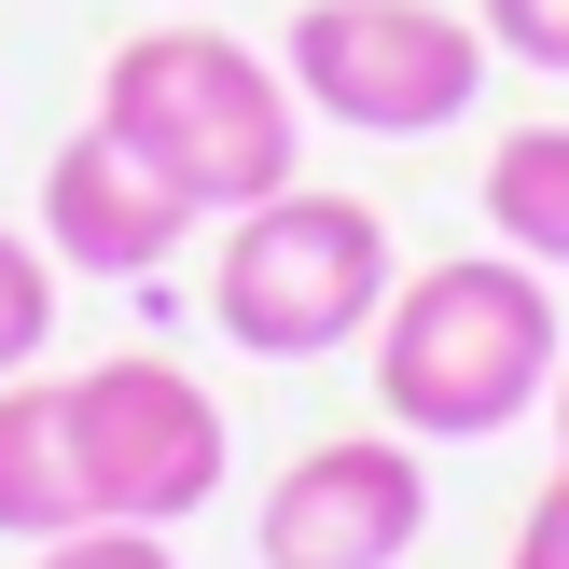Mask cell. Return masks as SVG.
<instances>
[{
  "label": "cell",
  "mask_w": 569,
  "mask_h": 569,
  "mask_svg": "<svg viewBox=\"0 0 569 569\" xmlns=\"http://www.w3.org/2000/svg\"><path fill=\"white\" fill-rule=\"evenodd\" d=\"M361 376H376V417L417 445H500L515 417L556 403V361H569V320H556V278L528 250H445V264L389 278L376 333H361Z\"/></svg>",
  "instance_id": "6da1fadb"
},
{
  "label": "cell",
  "mask_w": 569,
  "mask_h": 569,
  "mask_svg": "<svg viewBox=\"0 0 569 569\" xmlns=\"http://www.w3.org/2000/svg\"><path fill=\"white\" fill-rule=\"evenodd\" d=\"M98 126L126 139L194 222L264 209V194L306 167V98H292V70L250 56V42H222V28H139V42H111Z\"/></svg>",
  "instance_id": "7a4b0ae2"
},
{
  "label": "cell",
  "mask_w": 569,
  "mask_h": 569,
  "mask_svg": "<svg viewBox=\"0 0 569 569\" xmlns=\"http://www.w3.org/2000/svg\"><path fill=\"white\" fill-rule=\"evenodd\" d=\"M389 306V222L361 194H320V181H278L264 209L222 222L209 250V320L237 333L250 361H333L361 348Z\"/></svg>",
  "instance_id": "3957f363"
},
{
  "label": "cell",
  "mask_w": 569,
  "mask_h": 569,
  "mask_svg": "<svg viewBox=\"0 0 569 569\" xmlns=\"http://www.w3.org/2000/svg\"><path fill=\"white\" fill-rule=\"evenodd\" d=\"M278 70L348 139H445L487 98V28L445 0H306L278 28Z\"/></svg>",
  "instance_id": "277c9868"
},
{
  "label": "cell",
  "mask_w": 569,
  "mask_h": 569,
  "mask_svg": "<svg viewBox=\"0 0 569 569\" xmlns=\"http://www.w3.org/2000/svg\"><path fill=\"white\" fill-rule=\"evenodd\" d=\"M56 431H70V472H83L98 528H181L237 472L222 389L181 376V361H83V376H56Z\"/></svg>",
  "instance_id": "5b68a950"
},
{
  "label": "cell",
  "mask_w": 569,
  "mask_h": 569,
  "mask_svg": "<svg viewBox=\"0 0 569 569\" xmlns=\"http://www.w3.org/2000/svg\"><path fill=\"white\" fill-rule=\"evenodd\" d=\"M417 528H431V459H417V431L376 417V431L306 445L250 542H264V569H403Z\"/></svg>",
  "instance_id": "8992f818"
},
{
  "label": "cell",
  "mask_w": 569,
  "mask_h": 569,
  "mask_svg": "<svg viewBox=\"0 0 569 569\" xmlns=\"http://www.w3.org/2000/svg\"><path fill=\"white\" fill-rule=\"evenodd\" d=\"M42 250L83 278H153L167 250H194V209L83 111V139H56V167H42Z\"/></svg>",
  "instance_id": "52a82bcc"
},
{
  "label": "cell",
  "mask_w": 569,
  "mask_h": 569,
  "mask_svg": "<svg viewBox=\"0 0 569 569\" xmlns=\"http://www.w3.org/2000/svg\"><path fill=\"white\" fill-rule=\"evenodd\" d=\"M56 528H98L56 431V376H0V542H56Z\"/></svg>",
  "instance_id": "ba28073f"
},
{
  "label": "cell",
  "mask_w": 569,
  "mask_h": 569,
  "mask_svg": "<svg viewBox=\"0 0 569 569\" xmlns=\"http://www.w3.org/2000/svg\"><path fill=\"white\" fill-rule=\"evenodd\" d=\"M472 209H487L500 250H528L542 278H569V126H500L487 181H472Z\"/></svg>",
  "instance_id": "9c48e42d"
},
{
  "label": "cell",
  "mask_w": 569,
  "mask_h": 569,
  "mask_svg": "<svg viewBox=\"0 0 569 569\" xmlns=\"http://www.w3.org/2000/svg\"><path fill=\"white\" fill-rule=\"evenodd\" d=\"M42 348H56V250L0 222V376H28Z\"/></svg>",
  "instance_id": "30bf717a"
},
{
  "label": "cell",
  "mask_w": 569,
  "mask_h": 569,
  "mask_svg": "<svg viewBox=\"0 0 569 569\" xmlns=\"http://www.w3.org/2000/svg\"><path fill=\"white\" fill-rule=\"evenodd\" d=\"M472 28H487L515 70H556L569 83V0H472Z\"/></svg>",
  "instance_id": "8fae6325"
},
{
  "label": "cell",
  "mask_w": 569,
  "mask_h": 569,
  "mask_svg": "<svg viewBox=\"0 0 569 569\" xmlns=\"http://www.w3.org/2000/svg\"><path fill=\"white\" fill-rule=\"evenodd\" d=\"M28 569H181V556H167V528H56V542H28Z\"/></svg>",
  "instance_id": "7c38bea8"
},
{
  "label": "cell",
  "mask_w": 569,
  "mask_h": 569,
  "mask_svg": "<svg viewBox=\"0 0 569 569\" xmlns=\"http://www.w3.org/2000/svg\"><path fill=\"white\" fill-rule=\"evenodd\" d=\"M515 569H569V472L542 500H528V528H515Z\"/></svg>",
  "instance_id": "4fadbf2b"
},
{
  "label": "cell",
  "mask_w": 569,
  "mask_h": 569,
  "mask_svg": "<svg viewBox=\"0 0 569 569\" xmlns=\"http://www.w3.org/2000/svg\"><path fill=\"white\" fill-rule=\"evenodd\" d=\"M556 472H569V361H556Z\"/></svg>",
  "instance_id": "5bb4252c"
}]
</instances>
